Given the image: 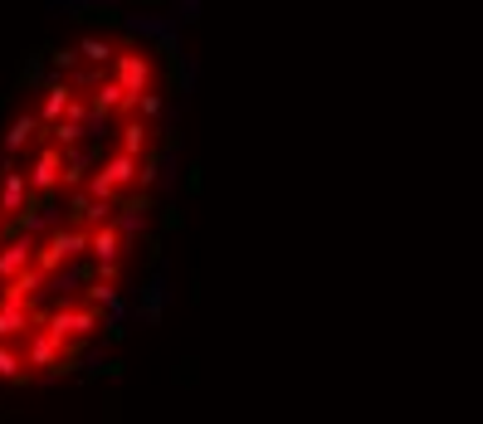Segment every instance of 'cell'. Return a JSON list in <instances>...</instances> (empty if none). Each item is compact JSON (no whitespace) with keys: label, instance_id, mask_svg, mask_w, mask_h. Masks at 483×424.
Wrapping results in <instances>:
<instances>
[{"label":"cell","instance_id":"obj_1","mask_svg":"<svg viewBox=\"0 0 483 424\" xmlns=\"http://www.w3.org/2000/svg\"><path fill=\"white\" fill-rule=\"evenodd\" d=\"M167 303H171V278H167V268H157V273L142 283V293H137V317H147V322H161Z\"/></svg>","mask_w":483,"mask_h":424},{"label":"cell","instance_id":"obj_2","mask_svg":"<svg viewBox=\"0 0 483 424\" xmlns=\"http://www.w3.org/2000/svg\"><path fill=\"white\" fill-rule=\"evenodd\" d=\"M112 74H118L132 93H147L151 88V59L142 54V49H127V54L112 59Z\"/></svg>","mask_w":483,"mask_h":424},{"label":"cell","instance_id":"obj_3","mask_svg":"<svg viewBox=\"0 0 483 424\" xmlns=\"http://www.w3.org/2000/svg\"><path fill=\"white\" fill-rule=\"evenodd\" d=\"M112 220H118V230L127 234V240H137V234L151 224V205H147V200H127L118 215H112Z\"/></svg>","mask_w":483,"mask_h":424},{"label":"cell","instance_id":"obj_4","mask_svg":"<svg viewBox=\"0 0 483 424\" xmlns=\"http://www.w3.org/2000/svg\"><path fill=\"white\" fill-rule=\"evenodd\" d=\"M35 132H39V122L29 118V112H25V118H15V122H10V132H5V137H0V147H5V157H20V151H25L29 142H35Z\"/></svg>","mask_w":483,"mask_h":424},{"label":"cell","instance_id":"obj_5","mask_svg":"<svg viewBox=\"0 0 483 424\" xmlns=\"http://www.w3.org/2000/svg\"><path fill=\"white\" fill-rule=\"evenodd\" d=\"M118 147H122V151H132V157H147V151H151V132H147V118H142V122H127V127L118 132Z\"/></svg>","mask_w":483,"mask_h":424},{"label":"cell","instance_id":"obj_6","mask_svg":"<svg viewBox=\"0 0 483 424\" xmlns=\"http://www.w3.org/2000/svg\"><path fill=\"white\" fill-rule=\"evenodd\" d=\"M186 185V175H181V161H176V142H171L167 151H161V171H157V191H181Z\"/></svg>","mask_w":483,"mask_h":424},{"label":"cell","instance_id":"obj_7","mask_svg":"<svg viewBox=\"0 0 483 424\" xmlns=\"http://www.w3.org/2000/svg\"><path fill=\"white\" fill-rule=\"evenodd\" d=\"M69 98H74V93H69L64 84H54V88H49V98H45V108H39V122H59L69 112Z\"/></svg>","mask_w":483,"mask_h":424},{"label":"cell","instance_id":"obj_8","mask_svg":"<svg viewBox=\"0 0 483 424\" xmlns=\"http://www.w3.org/2000/svg\"><path fill=\"white\" fill-rule=\"evenodd\" d=\"M78 54H84L88 64H112V59H118V54H112V45H108V39H98V35L78 39Z\"/></svg>","mask_w":483,"mask_h":424},{"label":"cell","instance_id":"obj_9","mask_svg":"<svg viewBox=\"0 0 483 424\" xmlns=\"http://www.w3.org/2000/svg\"><path fill=\"white\" fill-rule=\"evenodd\" d=\"M132 108H137V118H147V122L167 118V98H161V93H137V102H132Z\"/></svg>","mask_w":483,"mask_h":424},{"label":"cell","instance_id":"obj_10","mask_svg":"<svg viewBox=\"0 0 483 424\" xmlns=\"http://www.w3.org/2000/svg\"><path fill=\"white\" fill-rule=\"evenodd\" d=\"M201 10H205V0H176V5H171V20H176L181 29L201 25Z\"/></svg>","mask_w":483,"mask_h":424},{"label":"cell","instance_id":"obj_11","mask_svg":"<svg viewBox=\"0 0 483 424\" xmlns=\"http://www.w3.org/2000/svg\"><path fill=\"white\" fill-rule=\"evenodd\" d=\"M195 84H201V64L181 54V59H176V88H181V93H195Z\"/></svg>","mask_w":483,"mask_h":424},{"label":"cell","instance_id":"obj_12","mask_svg":"<svg viewBox=\"0 0 483 424\" xmlns=\"http://www.w3.org/2000/svg\"><path fill=\"white\" fill-rule=\"evenodd\" d=\"M0 380H20V356L0 347Z\"/></svg>","mask_w":483,"mask_h":424}]
</instances>
